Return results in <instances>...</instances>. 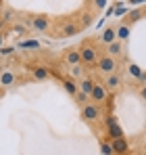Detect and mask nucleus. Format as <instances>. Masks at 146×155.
Instances as JSON below:
<instances>
[{
  "label": "nucleus",
  "mask_w": 146,
  "mask_h": 155,
  "mask_svg": "<svg viewBox=\"0 0 146 155\" xmlns=\"http://www.w3.org/2000/svg\"><path fill=\"white\" fill-rule=\"evenodd\" d=\"M77 51H79V57H81V65H84L86 69H92V67H96L98 59H100V54H102V52L98 51L96 42H92V40H86V42H81V46H79Z\"/></svg>",
  "instance_id": "nucleus-1"
},
{
  "label": "nucleus",
  "mask_w": 146,
  "mask_h": 155,
  "mask_svg": "<svg viewBox=\"0 0 146 155\" xmlns=\"http://www.w3.org/2000/svg\"><path fill=\"white\" fill-rule=\"evenodd\" d=\"M96 69L100 74H104V76L117 74V59L111 57V54H100V59H98V63H96Z\"/></svg>",
  "instance_id": "nucleus-2"
},
{
  "label": "nucleus",
  "mask_w": 146,
  "mask_h": 155,
  "mask_svg": "<svg viewBox=\"0 0 146 155\" xmlns=\"http://www.w3.org/2000/svg\"><path fill=\"white\" fill-rule=\"evenodd\" d=\"M27 25L31 27V29H36V31H48L50 29V25H52V21H50V17L48 15H31L29 17V21H27Z\"/></svg>",
  "instance_id": "nucleus-3"
},
{
  "label": "nucleus",
  "mask_w": 146,
  "mask_h": 155,
  "mask_svg": "<svg viewBox=\"0 0 146 155\" xmlns=\"http://www.w3.org/2000/svg\"><path fill=\"white\" fill-rule=\"evenodd\" d=\"M81 120L86 122V124H94L100 120V109H98V105H94L92 101L88 105H84L81 107Z\"/></svg>",
  "instance_id": "nucleus-4"
},
{
  "label": "nucleus",
  "mask_w": 146,
  "mask_h": 155,
  "mask_svg": "<svg viewBox=\"0 0 146 155\" xmlns=\"http://www.w3.org/2000/svg\"><path fill=\"white\" fill-rule=\"evenodd\" d=\"M109 97H111V92L106 90V86L100 84V82H96V86H94V90H92V94H90V101L94 105H102V103H106Z\"/></svg>",
  "instance_id": "nucleus-5"
},
{
  "label": "nucleus",
  "mask_w": 146,
  "mask_h": 155,
  "mask_svg": "<svg viewBox=\"0 0 146 155\" xmlns=\"http://www.w3.org/2000/svg\"><path fill=\"white\" fill-rule=\"evenodd\" d=\"M81 31V25L77 23V19L73 17L71 21H61V36L65 38H71V36H77Z\"/></svg>",
  "instance_id": "nucleus-6"
},
{
  "label": "nucleus",
  "mask_w": 146,
  "mask_h": 155,
  "mask_svg": "<svg viewBox=\"0 0 146 155\" xmlns=\"http://www.w3.org/2000/svg\"><path fill=\"white\" fill-rule=\"evenodd\" d=\"M121 136H123V130L119 128L117 120H115L113 115H109V117H106V138L113 140V138H121Z\"/></svg>",
  "instance_id": "nucleus-7"
},
{
  "label": "nucleus",
  "mask_w": 146,
  "mask_h": 155,
  "mask_svg": "<svg viewBox=\"0 0 146 155\" xmlns=\"http://www.w3.org/2000/svg\"><path fill=\"white\" fill-rule=\"evenodd\" d=\"M111 145H113L115 155H125L127 151H129V143H127V138H125V136H121V138H113V140H111Z\"/></svg>",
  "instance_id": "nucleus-8"
},
{
  "label": "nucleus",
  "mask_w": 146,
  "mask_h": 155,
  "mask_svg": "<svg viewBox=\"0 0 146 155\" xmlns=\"http://www.w3.org/2000/svg\"><path fill=\"white\" fill-rule=\"evenodd\" d=\"M15 82H17V74L15 71H11V69L0 71V88H11Z\"/></svg>",
  "instance_id": "nucleus-9"
},
{
  "label": "nucleus",
  "mask_w": 146,
  "mask_h": 155,
  "mask_svg": "<svg viewBox=\"0 0 146 155\" xmlns=\"http://www.w3.org/2000/svg\"><path fill=\"white\" fill-rule=\"evenodd\" d=\"M144 17H146V8H134V11H129V13L125 15L123 23H127V25H134L136 21L144 19Z\"/></svg>",
  "instance_id": "nucleus-10"
},
{
  "label": "nucleus",
  "mask_w": 146,
  "mask_h": 155,
  "mask_svg": "<svg viewBox=\"0 0 146 155\" xmlns=\"http://www.w3.org/2000/svg\"><path fill=\"white\" fill-rule=\"evenodd\" d=\"M75 19H77V23L81 25V29H86V27L94 21V11L86 8V11H81V13H79V17H75Z\"/></svg>",
  "instance_id": "nucleus-11"
},
{
  "label": "nucleus",
  "mask_w": 146,
  "mask_h": 155,
  "mask_svg": "<svg viewBox=\"0 0 146 155\" xmlns=\"http://www.w3.org/2000/svg\"><path fill=\"white\" fill-rule=\"evenodd\" d=\"M31 78H33L36 82H46V80L50 78V69H48V67L38 65V67H33V69H31Z\"/></svg>",
  "instance_id": "nucleus-12"
},
{
  "label": "nucleus",
  "mask_w": 146,
  "mask_h": 155,
  "mask_svg": "<svg viewBox=\"0 0 146 155\" xmlns=\"http://www.w3.org/2000/svg\"><path fill=\"white\" fill-rule=\"evenodd\" d=\"M104 86H106L109 92H115V90H119V86H121V78L117 76V74H109L106 80H104Z\"/></svg>",
  "instance_id": "nucleus-13"
},
{
  "label": "nucleus",
  "mask_w": 146,
  "mask_h": 155,
  "mask_svg": "<svg viewBox=\"0 0 146 155\" xmlns=\"http://www.w3.org/2000/svg\"><path fill=\"white\" fill-rule=\"evenodd\" d=\"M61 82H63V88H65V92H67V94L75 97V94L79 92V84H77L73 78H63Z\"/></svg>",
  "instance_id": "nucleus-14"
},
{
  "label": "nucleus",
  "mask_w": 146,
  "mask_h": 155,
  "mask_svg": "<svg viewBox=\"0 0 146 155\" xmlns=\"http://www.w3.org/2000/svg\"><path fill=\"white\" fill-rule=\"evenodd\" d=\"M77 84H79V90H81V92H86L88 97L92 94V90H94V86H96V82H94L90 76H84Z\"/></svg>",
  "instance_id": "nucleus-15"
},
{
  "label": "nucleus",
  "mask_w": 146,
  "mask_h": 155,
  "mask_svg": "<svg viewBox=\"0 0 146 155\" xmlns=\"http://www.w3.org/2000/svg\"><path fill=\"white\" fill-rule=\"evenodd\" d=\"M100 40H102L106 46L113 44V42L117 40V27H106V29L102 31V38H100Z\"/></svg>",
  "instance_id": "nucleus-16"
},
{
  "label": "nucleus",
  "mask_w": 146,
  "mask_h": 155,
  "mask_svg": "<svg viewBox=\"0 0 146 155\" xmlns=\"http://www.w3.org/2000/svg\"><path fill=\"white\" fill-rule=\"evenodd\" d=\"M65 61H67V65H81V57H79V51L77 48H71V51H67L65 54Z\"/></svg>",
  "instance_id": "nucleus-17"
},
{
  "label": "nucleus",
  "mask_w": 146,
  "mask_h": 155,
  "mask_svg": "<svg viewBox=\"0 0 146 155\" xmlns=\"http://www.w3.org/2000/svg\"><path fill=\"white\" fill-rule=\"evenodd\" d=\"M129 34H132V25L121 23V25L117 27V40H119V42H125V40L129 38Z\"/></svg>",
  "instance_id": "nucleus-18"
},
{
  "label": "nucleus",
  "mask_w": 146,
  "mask_h": 155,
  "mask_svg": "<svg viewBox=\"0 0 146 155\" xmlns=\"http://www.w3.org/2000/svg\"><path fill=\"white\" fill-rule=\"evenodd\" d=\"M121 52H123V42H119V40H115L113 44L106 46V54H111V57H117Z\"/></svg>",
  "instance_id": "nucleus-19"
},
{
  "label": "nucleus",
  "mask_w": 146,
  "mask_h": 155,
  "mask_svg": "<svg viewBox=\"0 0 146 155\" xmlns=\"http://www.w3.org/2000/svg\"><path fill=\"white\" fill-rule=\"evenodd\" d=\"M100 153H102V155H115L111 140H100Z\"/></svg>",
  "instance_id": "nucleus-20"
},
{
  "label": "nucleus",
  "mask_w": 146,
  "mask_h": 155,
  "mask_svg": "<svg viewBox=\"0 0 146 155\" xmlns=\"http://www.w3.org/2000/svg\"><path fill=\"white\" fill-rule=\"evenodd\" d=\"M73 99H75V101H77V103L81 105V107H84V105H88V103H90V97H88V94H86V92H81V90H79V92H77V94H75V97H73Z\"/></svg>",
  "instance_id": "nucleus-21"
},
{
  "label": "nucleus",
  "mask_w": 146,
  "mask_h": 155,
  "mask_svg": "<svg viewBox=\"0 0 146 155\" xmlns=\"http://www.w3.org/2000/svg\"><path fill=\"white\" fill-rule=\"evenodd\" d=\"M84 69H86L84 65H73V67H71V78H84V76H81Z\"/></svg>",
  "instance_id": "nucleus-22"
},
{
  "label": "nucleus",
  "mask_w": 146,
  "mask_h": 155,
  "mask_svg": "<svg viewBox=\"0 0 146 155\" xmlns=\"http://www.w3.org/2000/svg\"><path fill=\"white\" fill-rule=\"evenodd\" d=\"M106 6V0H92V11L96 13V11H102Z\"/></svg>",
  "instance_id": "nucleus-23"
},
{
  "label": "nucleus",
  "mask_w": 146,
  "mask_h": 155,
  "mask_svg": "<svg viewBox=\"0 0 146 155\" xmlns=\"http://www.w3.org/2000/svg\"><path fill=\"white\" fill-rule=\"evenodd\" d=\"M19 46H21V48H38L40 44H38V42H21Z\"/></svg>",
  "instance_id": "nucleus-24"
},
{
  "label": "nucleus",
  "mask_w": 146,
  "mask_h": 155,
  "mask_svg": "<svg viewBox=\"0 0 146 155\" xmlns=\"http://www.w3.org/2000/svg\"><path fill=\"white\" fill-rule=\"evenodd\" d=\"M140 99L146 103V84H142V86H140Z\"/></svg>",
  "instance_id": "nucleus-25"
},
{
  "label": "nucleus",
  "mask_w": 146,
  "mask_h": 155,
  "mask_svg": "<svg viewBox=\"0 0 146 155\" xmlns=\"http://www.w3.org/2000/svg\"><path fill=\"white\" fill-rule=\"evenodd\" d=\"M2 44H4V34L0 31V46H2Z\"/></svg>",
  "instance_id": "nucleus-26"
},
{
  "label": "nucleus",
  "mask_w": 146,
  "mask_h": 155,
  "mask_svg": "<svg viewBox=\"0 0 146 155\" xmlns=\"http://www.w3.org/2000/svg\"><path fill=\"white\" fill-rule=\"evenodd\" d=\"M2 94H4V88H0V99H2Z\"/></svg>",
  "instance_id": "nucleus-27"
},
{
  "label": "nucleus",
  "mask_w": 146,
  "mask_h": 155,
  "mask_svg": "<svg viewBox=\"0 0 146 155\" xmlns=\"http://www.w3.org/2000/svg\"><path fill=\"white\" fill-rule=\"evenodd\" d=\"M144 151H146V145H144Z\"/></svg>",
  "instance_id": "nucleus-28"
}]
</instances>
